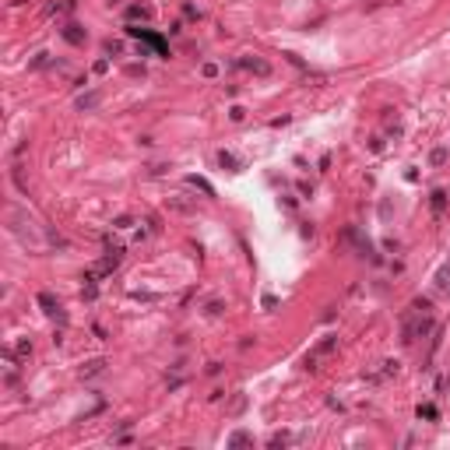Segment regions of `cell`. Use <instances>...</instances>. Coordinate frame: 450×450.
I'll list each match as a JSON object with an SVG mask.
<instances>
[{"label":"cell","mask_w":450,"mask_h":450,"mask_svg":"<svg viewBox=\"0 0 450 450\" xmlns=\"http://www.w3.org/2000/svg\"><path fill=\"white\" fill-rule=\"evenodd\" d=\"M334 348H338V338H334V334L320 338V341H317V345H313V348L306 352V369H317V362L324 359V356H330Z\"/></svg>","instance_id":"cell-1"},{"label":"cell","mask_w":450,"mask_h":450,"mask_svg":"<svg viewBox=\"0 0 450 450\" xmlns=\"http://www.w3.org/2000/svg\"><path fill=\"white\" fill-rule=\"evenodd\" d=\"M39 306H42V310H46L50 317H57V320H67V313H63V306H60V302H57V299H53L50 292H39Z\"/></svg>","instance_id":"cell-2"},{"label":"cell","mask_w":450,"mask_h":450,"mask_svg":"<svg viewBox=\"0 0 450 450\" xmlns=\"http://www.w3.org/2000/svg\"><path fill=\"white\" fill-rule=\"evenodd\" d=\"M127 32H130V35H137V39H145L148 46H155V53H165V42H162L158 35H151L148 29H127Z\"/></svg>","instance_id":"cell-3"},{"label":"cell","mask_w":450,"mask_h":450,"mask_svg":"<svg viewBox=\"0 0 450 450\" xmlns=\"http://www.w3.org/2000/svg\"><path fill=\"white\" fill-rule=\"evenodd\" d=\"M63 39L74 42V46H81V42H85V32H81V25H67V29H63Z\"/></svg>","instance_id":"cell-4"},{"label":"cell","mask_w":450,"mask_h":450,"mask_svg":"<svg viewBox=\"0 0 450 450\" xmlns=\"http://www.w3.org/2000/svg\"><path fill=\"white\" fill-rule=\"evenodd\" d=\"M240 67H246V70H257V74H268V70H271L264 60H240Z\"/></svg>","instance_id":"cell-5"},{"label":"cell","mask_w":450,"mask_h":450,"mask_svg":"<svg viewBox=\"0 0 450 450\" xmlns=\"http://www.w3.org/2000/svg\"><path fill=\"white\" fill-rule=\"evenodd\" d=\"M127 18H151V7H141V4H134V7L127 11Z\"/></svg>","instance_id":"cell-6"},{"label":"cell","mask_w":450,"mask_h":450,"mask_svg":"<svg viewBox=\"0 0 450 450\" xmlns=\"http://www.w3.org/2000/svg\"><path fill=\"white\" fill-rule=\"evenodd\" d=\"M95 102H99V91H91V95H81V99H78V106H81V109H91Z\"/></svg>","instance_id":"cell-7"},{"label":"cell","mask_w":450,"mask_h":450,"mask_svg":"<svg viewBox=\"0 0 450 450\" xmlns=\"http://www.w3.org/2000/svg\"><path fill=\"white\" fill-rule=\"evenodd\" d=\"M243 443H250V436H246V433H236V436L229 440V447H243Z\"/></svg>","instance_id":"cell-8"},{"label":"cell","mask_w":450,"mask_h":450,"mask_svg":"<svg viewBox=\"0 0 450 450\" xmlns=\"http://www.w3.org/2000/svg\"><path fill=\"white\" fill-rule=\"evenodd\" d=\"M218 162H222V165H229V169H236V158H232L229 151H222V155H218Z\"/></svg>","instance_id":"cell-9"},{"label":"cell","mask_w":450,"mask_h":450,"mask_svg":"<svg viewBox=\"0 0 450 450\" xmlns=\"http://www.w3.org/2000/svg\"><path fill=\"white\" fill-rule=\"evenodd\" d=\"M443 162H447V151L436 148V151H433V165H443Z\"/></svg>","instance_id":"cell-10"}]
</instances>
